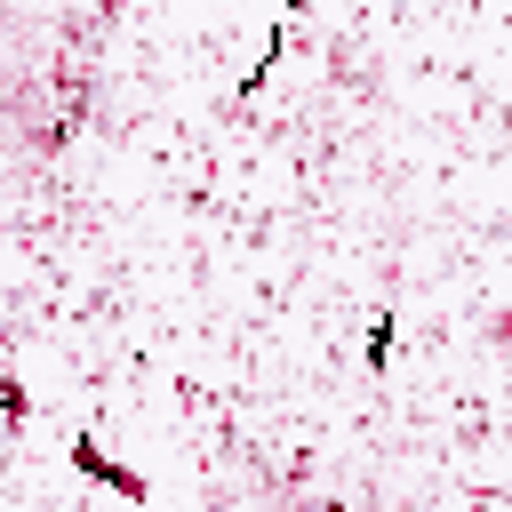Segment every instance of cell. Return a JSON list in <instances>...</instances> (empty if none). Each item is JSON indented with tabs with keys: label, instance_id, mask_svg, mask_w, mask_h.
<instances>
[{
	"label": "cell",
	"instance_id": "6da1fadb",
	"mask_svg": "<svg viewBox=\"0 0 512 512\" xmlns=\"http://www.w3.org/2000/svg\"><path fill=\"white\" fill-rule=\"evenodd\" d=\"M72 464H80V472H88V480H104V488H120V496H144V480H136V472H128V464H104V456H96V448H88V440H80V448H72Z\"/></svg>",
	"mask_w": 512,
	"mask_h": 512
}]
</instances>
